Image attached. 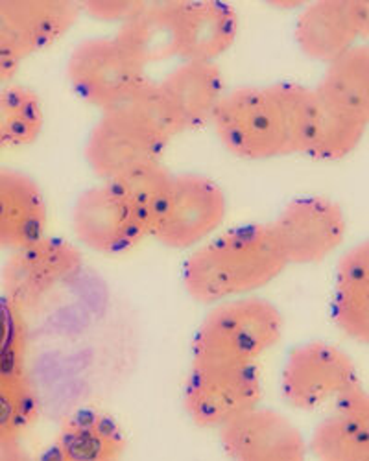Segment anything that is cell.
<instances>
[{
	"label": "cell",
	"instance_id": "cell-30",
	"mask_svg": "<svg viewBox=\"0 0 369 461\" xmlns=\"http://www.w3.org/2000/svg\"><path fill=\"white\" fill-rule=\"evenodd\" d=\"M3 456H4L6 461H52L47 454L41 456L40 459H28V457L21 452V448H19V450H14V452H6V454H3Z\"/></svg>",
	"mask_w": 369,
	"mask_h": 461
},
{
	"label": "cell",
	"instance_id": "cell-17",
	"mask_svg": "<svg viewBox=\"0 0 369 461\" xmlns=\"http://www.w3.org/2000/svg\"><path fill=\"white\" fill-rule=\"evenodd\" d=\"M295 43L320 63H332L358 45L356 0H321L305 6L295 23Z\"/></svg>",
	"mask_w": 369,
	"mask_h": 461
},
{
	"label": "cell",
	"instance_id": "cell-20",
	"mask_svg": "<svg viewBox=\"0 0 369 461\" xmlns=\"http://www.w3.org/2000/svg\"><path fill=\"white\" fill-rule=\"evenodd\" d=\"M332 321L347 338L369 345V240L353 246L338 260Z\"/></svg>",
	"mask_w": 369,
	"mask_h": 461
},
{
	"label": "cell",
	"instance_id": "cell-8",
	"mask_svg": "<svg viewBox=\"0 0 369 461\" xmlns=\"http://www.w3.org/2000/svg\"><path fill=\"white\" fill-rule=\"evenodd\" d=\"M226 214L228 198L218 183L202 174H174L166 211L152 239L170 249H193L211 240Z\"/></svg>",
	"mask_w": 369,
	"mask_h": 461
},
{
	"label": "cell",
	"instance_id": "cell-11",
	"mask_svg": "<svg viewBox=\"0 0 369 461\" xmlns=\"http://www.w3.org/2000/svg\"><path fill=\"white\" fill-rule=\"evenodd\" d=\"M230 461H307L309 441L281 411L258 406L218 430Z\"/></svg>",
	"mask_w": 369,
	"mask_h": 461
},
{
	"label": "cell",
	"instance_id": "cell-24",
	"mask_svg": "<svg viewBox=\"0 0 369 461\" xmlns=\"http://www.w3.org/2000/svg\"><path fill=\"white\" fill-rule=\"evenodd\" d=\"M40 419V401L26 369L0 375V452L21 448Z\"/></svg>",
	"mask_w": 369,
	"mask_h": 461
},
{
	"label": "cell",
	"instance_id": "cell-12",
	"mask_svg": "<svg viewBox=\"0 0 369 461\" xmlns=\"http://www.w3.org/2000/svg\"><path fill=\"white\" fill-rule=\"evenodd\" d=\"M70 223L84 248L105 257L130 253L148 239L107 183L82 192L72 205Z\"/></svg>",
	"mask_w": 369,
	"mask_h": 461
},
{
	"label": "cell",
	"instance_id": "cell-27",
	"mask_svg": "<svg viewBox=\"0 0 369 461\" xmlns=\"http://www.w3.org/2000/svg\"><path fill=\"white\" fill-rule=\"evenodd\" d=\"M22 369H26L24 312L0 295V375Z\"/></svg>",
	"mask_w": 369,
	"mask_h": 461
},
{
	"label": "cell",
	"instance_id": "cell-26",
	"mask_svg": "<svg viewBox=\"0 0 369 461\" xmlns=\"http://www.w3.org/2000/svg\"><path fill=\"white\" fill-rule=\"evenodd\" d=\"M365 131L364 124L330 107L316 95L314 122L305 156L316 161H340L358 148Z\"/></svg>",
	"mask_w": 369,
	"mask_h": 461
},
{
	"label": "cell",
	"instance_id": "cell-32",
	"mask_svg": "<svg viewBox=\"0 0 369 461\" xmlns=\"http://www.w3.org/2000/svg\"><path fill=\"white\" fill-rule=\"evenodd\" d=\"M0 151H3V148H0Z\"/></svg>",
	"mask_w": 369,
	"mask_h": 461
},
{
	"label": "cell",
	"instance_id": "cell-4",
	"mask_svg": "<svg viewBox=\"0 0 369 461\" xmlns=\"http://www.w3.org/2000/svg\"><path fill=\"white\" fill-rule=\"evenodd\" d=\"M283 314L258 295L212 304L193 339L191 366H253L283 338Z\"/></svg>",
	"mask_w": 369,
	"mask_h": 461
},
{
	"label": "cell",
	"instance_id": "cell-29",
	"mask_svg": "<svg viewBox=\"0 0 369 461\" xmlns=\"http://www.w3.org/2000/svg\"><path fill=\"white\" fill-rule=\"evenodd\" d=\"M360 40L369 43V0H356Z\"/></svg>",
	"mask_w": 369,
	"mask_h": 461
},
{
	"label": "cell",
	"instance_id": "cell-23",
	"mask_svg": "<svg viewBox=\"0 0 369 461\" xmlns=\"http://www.w3.org/2000/svg\"><path fill=\"white\" fill-rule=\"evenodd\" d=\"M172 181L174 174L163 161H156L131 168L105 183L142 227L148 239H152L166 211Z\"/></svg>",
	"mask_w": 369,
	"mask_h": 461
},
{
	"label": "cell",
	"instance_id": "cell-1",
	"mask_svg": "<svg viewBox=\"0 0 369 461\" xmlns=\"http://www.w3.org/2000/svg\"><path fill=\"white\" fill-rule=\"evenodd\" d=\"M314 111V89L295 84L248 86L224 95L211 124L231 156L268 161L305 153Z\"/></svg>",
	"mask_w": 369,
	"mask_h": 461
},
{
	"label": "cell",
	"instance_id": "cell-14",
	"mask_svg": "<svg viewBox=\"0 0 369 461\" xmlns=\"http://www.w3.org/2000/svg\"><path fill=\"white\" fill-rule=\"evenodd\" d=\"M318 461H369V392L356 384L330 404L309 439Z\"/></svg>",
	"mask_w": 369,
	"mask_h": 461
},
{
	"label": "cell",
	"instance_id": "cell-18",
	"mask_svg": "<svg viewBox=\"0 0 369 461\" xmlns=\"http://www.w3.org/2000/svg\"><path fill=\"white\" fill-rule=\"evenodd\" d=\"M126 448L117 419L86 408L65 417L47 456L52 461H122Z\"/></svg>",
	"mask_w": 369,
	"mask_h": 461
},
{
	"label": "cell",
	"instance_id": "cell-25",
	"mask_svg": "<svg viewBox=\"0 0 369 461\" xmlns=\"http://www.w3.org/2000/svg\"><path fill=\"white\" fill-rule=\"evenodd\" d=\"M45 111L41 98L24 86L0 87V148H26L41 137Z\"/></svg>",
	"mask_w": 369,
	"mask_h": 461
},
{
	"label": "cell",
	"instance_id": "cell-13",
	"mask_svg": "<svg viewBox=\"0 0 369 461\" xmlns=\"http://www.w3.org/2000/svg\"><path fill=\"white\" fill-rule=\"evenodd\" d=\"M82 8L65 0H0V40L21 59L58 43Z\"/></svg>",
	"mask_w": 369,
	"mask_h": 461
},
{
	"label": "cell",
	"instance_id": "cell-2",
	"mask_svg": "<svg viewBox=\"0 0 369 461\" xmlns=\"http://www.w3.org/2000/svg\"><path fill=\"white\" fill-rule=\"evenodd\" d=\"M288 267L270 223H249L226 230L202 246L183 264V288L200 304L255 295Z\"/></svg>",
	"mask_w": 369,
	"mask_h": 461
},
{
	"label": "cell",
	"instance_id": "cell-28",
	"mask_svg": "<svg viewBox=\"0 0 369 461\" xmlns=\"http://www.w3.org/2000/svg\"><path fill=\"white\" fill-rule=\"evenodd\" d=\"M148 3H128V0H91L82 3V14L89 15L94 21L124 26L133 21Z\"/></svg>",
	"mask_w": 369,
	"mask_h": 461
},
{
	"label": "cell",
	"instance_id": "cell-9",
	"mask_svg": "<svg viewBox=\"0 0 369 461\" xmlns=\"http://www.w3.org/2000/svg\"><path fill=\"white\" fill-rule=\"evenodd\" d=\"M82 266L84 257L76 246L47 235L10 253L0 272L3 295L24 312L78 276Z\"/></svg>",
	"mask_w": 369,
	"mask_h": 461
},
{
	"label": "cell",
	"instance_id": "cell-21",
	"mask_svg": "<svg viewBox=\"0 0 369 461\" xmlns=\"http://www.w3.org/2000/svg\"><path fill=\"white\" fill-rule=\"evenodd\" d=\"M314 91L320 100L369 128V45L358 43L328 63Z\"/></svg>",
	"mask_w": 369,
	"mask_h": 461
},
{
	"label": "cell",
	"instance_id": "cell-19",
	"mask_svg": "<svg viewBox=\"0 0 369 461\" xmlns=\"http://www.w3.org/2000/svg\"><path fill=\"white\" fill-rule=\"evenodd\" d=\"M238 15L226 3H181L177 59L216 63L237 41Z\"/></svg>",
	"mask_w": 369,
	"mask_h": 461
},
{
	"label": "cell",
	"instance_id": "cell-15",
	"mask_svg": "<svg viewBox=\"0 0 369 461\" xmlns=\"http://www.w3.org/2000/svg\"><path fill=\"white\" fill-rule=\"evenodd\" d=\"M158 86L183 131L211 124L226 95L224 76L211 61H179Z\"/></svg>",
	"mask_w": 369,
	"mask_h": 461
},
{
	"label": "cell",
	"instance_id": "cell-5",
	"mask_svg": "<svg viewBox=\"0 0 369 461\" xmlns=\"http://www.w3.org/2000/svg\"><path fill=\"white\" fill-rule=\"evenodd\" d=\"M142 67L113 37H91L74 47L67 59V82L100 113L126 104L150 82Z\"/></svg>",
	"mask_w": 369,
	"mask_h": 461
},
{
	"label": "cell",
	"instance_id": "cell-6",
	"mask_svg": "<svg viewBox=\"0 0 369 461\" xmlns=\"http://www.w3.org/2000/svg\"><path fill=\"white\" fill-rule=\"evenodd\" d=\"M263 397L256 364L191 366L183 388V408L196 427L218 432L263 406Z\"/></svg>",
	"mask_w": 369,
	"mask_h": 461
},
{
	"label": "cell",
	"instance_id": "cell-7",
	"mask_svg": "<svg viewBox=\"0 0 369 461\" xmlns=\"http://www.w3.org/2000/svg\"><path fill=\"white\" fill-rule=\"evenodd\" d=\"M356 384L360 380L355 360L328 341H309L293 348L281 373L283 399L300 411L330 406Z\"/></svg>",
	"mask_w": 369,
	"mask_h": 461
},
{
	"label": "cell",
	"instance_id": "cell-31",
	"mask_svg": "<svg viewBox=\"0 0 369 461\" xmlns=\"http://www.w3.org/2000/svg\"><path fill=\"white\" fill-rule=\"evenodd\" d=\"M0 461H6V459H4V456H3V454H0Z\"/></svg>",
	"mask_w": 369,
	"mask_h": 461
},
{
	"label": "cell",
	"instance_id": "cell-10",
	"mask_svg": "<svg viewBox=\"0 0 369 461\" xmlns=\"http://www.w3.org/2000/svg\"><path fill=\"white\" fill-rule=\"evenodd\" d=\"M270 225L288 266L325 260L342 246L347 233L342 207L321 196L290 202Z\"/></svg>",
	"mask_w": 369,
	"mask_h": 461
},
{
	"label": "cell",
	"instance_id": "cell-22",
	"mask_svg": "<svg viewBox=\"0 0 369 461\" xmlns=\"http://www.w3.org/2000/svg\"><path fill=\"white\" fill-rule=\"evenodd\" d=\"M181 3H148L128 24L121 26L115 40L142 65L177 59Z\"/></svg>",
	"mask_w": 369,
	"mask_h": 461
},
{
	"label": "cell",
	"instance_id": "cell-3",
	"mask_svg": "<svg viewBox=\"0 0 369 461\" xmlns=\"http://www.w3.org/2000/svg\"><path fill=\"white\" fill-rule=\"evenodd\" d=\"M183 130L158 82L144 84L126 104L100 113L84 156L102 183L146 163L163 159L166 146Z\"/></svg>",
	"mask_w": 369,
	"mask_h": 461
},
{
	"label": "cell",
	"instance_id": "cell-16",
	"mask_svg": "<svg viewBox=\"0 0 369 461\" xmlns=\"http://www.w3.org/2000/svg\"><path fill=\"white\" fill-rule=\"evenodd\" d=\"M49 209L41 186L21 170L0 167V249L14 253L47 237Z\"/></svg>",
	"mask_w": 369,
	"mask_h": 461
}]
</instances>
